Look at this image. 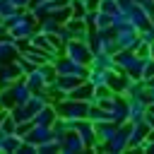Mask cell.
<instances>
[{
  "mask_svg": "<svg viewBox=\"0 0 154 154\" xmlns=\"http://www.w3.org/2000/svg\"><path fill=\"white\" fill-rule=\"evenodd\" d=\"M63 55H67L70 60L75 63H82V65H89L94 51L89 46V41H82V38H70L65 46H63Z\"/></svg>",
  "mask_w": 154,
  "mask_h": 154,
  "instance_id": "obj_3",
  "label": "cell"
},
{
  "mask_svg": "<svg viewBox=\"0 0 154 154\" xmlns=\"http://www.w3.org/2000/svg\"><path fill=\"white\" fill-rule=\"evenodd\" d=\"M12 5H14L17 10H29V5H31V0H12Z\"/></svg>",
  "mask_w": 154,
  "mask_h": 154,
  "instance_id": "obj_21",
  "label": "cell"
},
{
  "mask_svg": "<svg viewBox=\"0 0 154 154\" xmlns=\"http://www.w3.org/2000/svg\"><path fill=\"white\" fill-rule=\"evenodd\" d=\"M24 82L29 84L31 91H38V89H46V87H48V79H46V75H43V70H41L38 65L24 75Z\"/></svg>",
  "mask_w": 154,
  "mask_h": 154,
  "instance_id": "obj_11",
  "label": "cell"
},
{
  "mask_svg": "<svg viewBox=\"0 0 154 154\" xmlns=\"http://www.w3.org/2000/svg\"><path fill=\"white\" fill-rule=\"evenodd\" d=\"M36 29H38V19H36L29 10H22L19 19H17L14 24H10V36H14L17 41H29Z\"/></svg>",
  "mask_w": 154,
  "mask_h": 154,
  "instance_id": "obj_2",
  "label": "cell"
},
{
  "mask_svg": "<svg viewBox=\"0 0 154 154\" xmlns=\"http://www.w3.org/2000/svg\"><path fill=\"white\" fill-rule=\"evenodd\" d=\"M75 132L79 135V140L84 142V147L87 149H99V137H96V125L89 120V118H82V120H77V125H75Z\"/></svg>",
  "mask_w": 154,
  "mask_h": 154,
  "instance_id": "obj_4",
  "label": "cell"
},
{
  "mask_svg": "<svg viewBox=\"0 0 154 154\" xmlns=\"http://www.w3.org/2000/svg\"><path fill=\"white\" fill-rule=\"evenodd\" d=\"M17 154H38V147H36V144H34V142H26V140H24V142H22V147H19V152H17Z\"/></svg>",
  "mask_w": 154,
  "mask_h": 154,
  "instance_id": "obj_20",
  "label": "cell"
},
{
  "mask_svg": "<svg viewBox=\"0 0 154 154\" xmlns=\"http://www.w3.org/2000/svg\"><path fill=\"white\" fill-rule=\"evenodd\" d=\"M60 152H63V154H77V152H87V147H84V142L79 140V135H77L75 130H70V132L63 137V142H60Z\"/></svg>",
  "mask_w": 154,
  "mask_h": 154,
  "instance_id": "obj_10",
  "label": "cell"
},
{
  "mask_svg": "<svg viewBox=\"0 0 154 154\" xmlns=\"http://www.w3.org/2000/svg\"><path fill=\"white\" fill-rule=\"evenodd\" d=\"M22 142H24V137H22L19 132H2V130H0V152H2V154H14V152H19Z\"/></svg>",
  "mask_w": 154,
  "mask_h": 154,
  "instance_id": "obj_9",
  "label": "cell"
},
{
  "mask_svg": "<svg viewBox=\"0 0 154 154\" xmlns=\"http://www.w3.org/2000/svg\"><path fill=\"white\" fill-rule=\"evenodd\" d=\"M26 142H34L36 147L41 144V142H46V140H51L53 137V128L51 125H38V123H31L29 125V130L22 135Z\"/></svg>",
  "mask_w": 154,
  "mask_h": 154,
  "instance_id": "obj_6",
  "label": "cell"
},
{
  "mask_svg": "<svg viewBox=\"0 0 154 154\" xmlns=\"http://www.w3.org/2000/svg\"><path fill=\"white\" fill-rule=\"evenodd\" d=\"M22 53V41H17L14 36H7L0 41V63H10Z\"/></svg>",
  "mask_w": 154,
  "mask_h": 154,
  "instance_id": "obj_8",
  "label": "cell"
},
{
  "mask_svg": "<svg viewBox=\"0 0 154 154\" xmlns=\"http://www.w3.org/2000/svg\"><path fill=\"white\" fill-rule=\"evenodd\" d=\"M0 130H2V132H17V123L12 120L10 113H5V116L0 118Z\"/></svg>",
  "mask_w": 154,
  "mask_h": 154,
  "instance_id": "obj_18",
  "label": "cell"
},
{
  "mask_svg": "<svg viewBox=\"0 0 154 154\" xmlns=\"http://www.w3.org/2000/svg\"><path fill=\"white\" fill-rule=\"evenodd\" d=\"M58 29H60V22H55L53 17L46 14V17L38 19V31H43V34H55Z\"/></svg>",
  "mask_w": 154,
  "mask_h": 154,
  "instance_id": "obj_15",
  "label": "cell"
},
{
  "mask_svg": "<svg viewBox=\"0 0 154 154\" xmlns=\"http://www.w3.org/2000/svg\"><path fill=\"white\" fill-rule=\"evenodd\" d=\"M48 17H53L55 22H60V24H65L70 17H72V7L70 5H63V7H58V10H53Z\"/></svg>",
  "mask_w": 154,
  "mask_h": 154,
  "instance_id": "obj_16",
  "label": "cell"
},
{
  "mask_svg": "<svg viewBox=\"0 0 154 154\" xmlns=\"http://www.w3.org/2000/svg\"><path fill=\"white\" fill-rule=\"evenodd\" d=\"M22 77H24V72H22V67L17 65V60L0 63V89H2V87H10L12 82H17V79H22Z\"/></svg>",
  "mask_w": 154,
  "mask_h": 154,
  "instance_id": "obj_5",
  "label": "cell"
},
{
  "mask_svg": "<svg viewBox=\"0 0 154 154\" xmlns=\"http://www.w3.org/2000/svg\"><path fill=\"white\" fill-rule=\"evenodd\" d=\"M7 113L12 116V120L17 123V125H22V123H29V120H34V111L29 108V103L24 101V103H14L12 108H7Z\"/></svg>",
  "mask_w": 154,
  "mask_h": 154,
  "instance_id": "obj_13",
  "label": "cell"
},
{
  "mask_svg": "<svg viewBox=\"0 0 154 154\" xmlns=\"http://www.w3.org/2000/svg\"><path fill=\"white\" fill-rule=\"evenodd\" d=\"M147 108H149V103H147L144 96H132V99H128V120H130V123L144 120Z\"/></svg>",
  "mask_w": 154,
  "mask_h": 154,
  "instance_id": "obj_7",
  "label": "cell"
},
{
  "mask_svg": "<svg viewBox=\"0 0 154 154\" xmlns=\"http://www.w3.org/2000/svg\"><path fill=\"white\" fill-rule=\"evenodd\" d=\"M55 118H58V111H55V106H53V101H51V103H46L41 111H36L34 123H38V125H53Z\"/></svg>",
  "mask_w": 154,
  "mask_h": 154,
  "instance_id": "obj_14",
  "label": "cell"
},
{
  "mask_svg": "<svg viewBox=\"0 0 154 154\" xmlns=\"http://www.w3.org/2000/svg\"><path fill=\"white\" fill-rule=\"evenodd\" d=\"M51 152H60V140L58 137H51V140L38 144V154H51Z\"/></svg>",
  "mask_w": 154,
  "mask_h": 154,
  "instance_id": "obj_17",
  "label": "cell"
},
{
  "mask_svg": "<svg viewBox=\"0 0 154 154\" xmlns=\"http://www.w3.org/2000/svg\"><path fill=\"white\" fill-rule=\"evenodd\" d=\"M149 51H152V58H154V41L149 43Z\"/></svg>",
  "mask_w": 154,
  "mask_h": 154,
  "instance_id": "obj_22",
  "label": "cell"
},
{
  "mask_svg": "<svg viewBox=\"0 0 154 154\" xmlns=\"http://www.w3.org/2000/svg\"><path fill=\"white\" fill-rule=\"evenodd\" d=\"M89 67H96V70H118L116 55L113 53H94L91 60H89Z\"/></svg>",
  "mask_w": 154,
  "mask_h": 154,
  "instance_id": "obj_12",
  "label": "cell"
},
{
  "mask_svg": "<svg viewBox=\"0 0 154 154\" xmlns=\"http://www.w3.org/2000/svg\"><path fill=\"white\" fill-rule=\"evenodd\" d=\"M14 60H17V65H19V67H22V72H24V75H26V72H29V70H34V67H36V65H34V63H29V60H26V58H24V55H22V53H19V55H17V58H14Z\"/></svg>",
  "mask_w": 154,
  "mask_h": 154,
  "instance_id": "obj_19",
  "label": "cell"
},
{
  "mask_svg": "<svg viewBox=\"0 0 154 154\" xmlns=\"http://www.w3.org/2000/svg\"><path fill=\"white\" fill-rule=\"evenodd\" d=\"M53 106L60 118H70V120H82V118H87V111H89V101H79V99H70V96L53 101Z\"/></svg>",
  "mask_w": 154,
  "mask_h": 154,
  "instance_id": "obj_1",
  "label": "cell"
}]
</instances>
